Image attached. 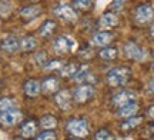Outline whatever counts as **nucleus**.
Here are the masks:
<instances>
[{"mask_svg":"<svg viewBox=\"0 0 154 140\" xmlns=\"http://www.w3.org/2000/svg\"><path fill=\"white\" fill-rule=\"evenodd\" d=\"M80 64L79 63H74V62H70V63H66L63 69H61L59 74L61 77H70V79H74L77 76V73L80 72Z\"/></svg>","mask_w":154,"mask_h":140,"instance_id":"nucleus-20","label":"nucleus"},{"mask_svg":"<svg viewBox=\"0 0 154 140\" xmlns=\"http://www.w3.org/2000/svg\"><path fill=\"white\" fill-rule=\"evenodd\" d=\"M42 13V7L37 5H29V6H24L20 9L19 11V16L23 17V19H33V17L38 16Z\"/></svg>","mask_w":154,"mask_h":140,"instance_id":"nucleus-22","label":"nucleus"},{"mask_svg":"<svg viewBox=\"0 0 154 140\" xmlns=\"http://www.w3.org/2000/svg\"><path fill=\"white\" fill-rule=\"evenodd\" d=\"M149 34H150V37L154 40V23L150 26V29H149Z\"/></svg>","mask_w":154,"mask_h":140,"instance_id":"nucleus-35","label":"nucleus"},{"mask_svg":"<svg viewBox=\"0 0 154 140\" xmlns=\"http://www.w3.org/2000/svg\"><path fill=\"white\" fill-rule=\"evenodd\" d=\"M138 110H140V104L136 101V103L128 104V106L123 107V109H119V110H117V117L124 119V120H126V119H130V117H134V116H137Z\"/></svg>","mask_w":154,"mask_h":140,"instance_id":"nucleus-19","label":"nucleus"},{"mask_svg":"<svg viewBox=\"0 0 154 140\" xmlns=\"http://www.w3.org/2000/svg\"><path fill=\"white\" fill-rule=\"evenodd\" d=\"M53 11H54L56 17H59L60 20H63L66 23H76L79 20V13H77V10L72 5L61 3V5L56 6Z\"/></svg>","mask_w":154,"mask_h":140,"instance_id":"nucleus-4","label":"nucleus"},{"mask_svg":"<svg viewBox=\"0 0 154 140\" xmlns=\"http://www.w3.org/2000/svg\"><path fill=\"white\" fill-rule=\"evenodd\" d=\"M130 79H131V70H130V67L119 66V67L111 69L110 72L107 73L106 82H107V84H109L110 87H113V89H119V87L126 86Z\"/></svg>","mask_w":154,"mask_h":140,"instance_id":"nucleus-1","label":"nucleus"},{"mask_svg":"<svg viewBox=\"0 0 154 140\" xmlns=\"http://www.w3.org/2000/svg\"><path fill=\"white\" fill-rule=\"evenodd\" d=\"M153 69H154V63H153Z\"/></svg>","mask_w":154,"mask_h":140,"instance_id":"nucleus-39","label":"nucleus"},{"mask_svg":"<svg viewBox=\"0 0 154 140\" xmlns=\"http://www.w3.org/2000/svg\"><path fill=\"white\" fill-rule=\"evenodd\" d=\"M11 109H16V101L13 99H9V97L0 99V113L11 110Z\"/></svg>","mask_w":154,"mask_h":140,"instance_id":"nucleus-27","label":"nucleus"},{"mask_svg":"<svg viewBox=\"0 0 154 140\" xmlns=\"http://www.w3.org/2000/svg\"><path fill=\"white\" fill-rule=\"evenodd\" d=\"M34 60H36V63H37L40 67H46V66H47V63L50 62L49 56H47V53H46L44 50L37 51V53L34 54Z\"/></svg>","mask_w":154,"mask_h":140,"instance_id":"nucleus-28","label":"nucleus"},{"mask_svg":"<svg viewBox=\"0 0 154 140\" xmlns=\"http://www.w3.org/2000/svg\"><path fill=\"white\" fill-rule=\"evenodd\" d=\"M134 22L140 26H147L154 23V7L149 3H143L136 7L134 14H133Z\"/></svg>","mask_w":154,"mask_h":140,"instance_id":"nucleus-3","label":"nucleus"},{"mask_svg":"<svg viewBox=\"0 0 154 140\" xmlns=\"http://www.w3.org/2000/svg\"><path fill=\"white\" fill-rule=\"evenodd\" d=\"M123 50H124V54H126L127 59L134 60V62H140V60H143L146 57V51L136 42H126Z\"/></svg>","mask_w":154,"mask_h":140,"instance_id":"nucleus-9","label":"nucleus"},{"mask_svg":"<svg viewBox=\"0 0 154 140\" xmlns=\"http://www.w3.org/2000/svg\"><path fill=\"white\" fill-rule=\"evenodd\" d=\"M42 92L44 95H56L60 90V80L56 76H49L42 82Z\"/></svg>","mask_w":154,"mask_h":140,"instance_id":"nucleus-15","label":"nucleus"},{"mask_svg":"<svg viewBox=\"0 0 154 140\" xmlns=\"http://www.w3.org/2000/svg\"><path fill=\"white\" fill-rule=\"evenodd\" d=\"M23 92H24V95L27 97L34 99V97H37L42 93V84L38 83L36 79H29L23 84Z\"/></svg>","mask_w":154,"mask_h":140,"instance_id":"nucleus-16","label":"nucleus"},{"mask_svg":"<svg viewBox=\"0 0 154 140\" xmlns=\"http://www.w3.org/2000/svg\"><path fill=\"white\" fill-rule=\"evenodd\" d=\"M37 46H38L37 39H36L34 36H32V34L24 36L23 39H20V50L24 51V53L36 50V49H37Z\"/></svg>","mask_w":154,"mask_h":140,"instance_id":"nucleus-21","label":"nucleus"},{"mask_svg":"<svg viewBox=\"0 0 154 140\" xmlns=\"http://www.w3.org/2000/svg\"><path fill=\"white\" fill-rule=\"evenodd\" d=\"M72 6L76 9V10L88 11L94 7V3L93 2H90V0H76V2H73L72 3Z\"/></svg>","mask_w":154,"mask_h":140,"instance_id":"nucleus-25","label":"nucleus"},{"mask_svg":"<svg viewBox=\"0 0 154 140\" xmlns=\"http://www.w3.org/2000/svg\"><path fill=\"white\" fill-rule=\"evenodd\" d=\"M0 47L7 54H14V53L20 50V40L17 39L16 36H7V37L2 40Z\"/></svg>","mask_w":154,"mask_h":140,"instance_id":"nucleus-14","label":"nucleus"},{"mask_svg":"<svg viewBox=\"0 0 154 140\" xmlns=\"http://www.w3.org/2000/svg\"><path fill=\"white\" fill-rule=\"evenodd\" d=\"M36 140H57V133L54 130H43L37 135Z\"/></svg>","mask_w":154,"mask_h":140,"instance_id":"nucleus-29","label":"nucleus"},{"mask_svg":"<svg viewBox=\"0 0 154 140\" xmlns=\"http://www.w3.org/2000/svg\"><path fill=\"white\" fill-rule=\"evenodd\" d=\"M38 132V123L36 120H26V122H23L22 126H20V136H22L23 139H33V137H37V133Z\"/></svg>","mask_w":154,"mask_h":140,"instance_id":"nucleus-12","label":"nucleus"},{"mask_svg":"<svg viewBox=\"0 0 154 140\" xmlns=\"http://www.w3.org/2000/svg\"><path fill=\"white\" fill-rule=\"evenodd\" d=\"M94 140H116V135L109 129H99L94 133Z\"/></svg>","mask_w":154,"mask_h":140,"instance_id":"nucleus-26","label":"nucleus"},{"mask_svg":"<svg viewBox=\"0 0 154 140\" xmlns=\"http://www.w3.org/2000/svg\"><path fill=\"white\" fill-rule=\"evenodd\" d=\"M114 39H116L114 32H97L91 37V45L94 47L106 49V47H110V45L114 42Z\"/></svg>","mask_w":154,"mask_h":140,"instance_id":"nucleus-11","label":"nucleus"},{"mask_svg":"<svg viewBox=\"0 0 154 140\" xmlns=\"http://www.w3.org/2000/svg\"><path fill=\"white\" fill-rule=\"evenodd\" d=\"M137 101V95L131 90H121L119 93H116L111 97V106L116 109H123V107L133 104Z\"/></svg>","mask_w":154,"mask_h":140,"instance_id":"nucleus-5","label":"nucleus"},{"mask_svg":"<svg viewBox=\"0 0 154 140\" xmlns=\"http://www.w3.org/2000/svg\"><path fill=\"white\" fill-rule=\"evenodd\" d=\"M146 116L149 119H151V120H154V104L153 106H150L147 110H146Z\"/></svg>","mask_w":154,"mask_h":140,"instance_id":"nucleus-34","label":"nucleus"},{"mask_svg":"<svg viewBox=\"0 0 154 140\" xmlns=\"http://www.w3.org/2000/svg\"><path fill=\"white\" fill-rule=\"evenodd\" d=\"M99 27L101 29V32H109V30H113V29L119 27L120 24V19L117 16V13H113V11H106L100 16L99 22Z\"/></svg>","mask_w":154,"mask_h":140,"instance_id":"nucleus-7","label":"nucleus"},{"mask_svg":"<svg viewBox=\"0 0 154 140\" xmlns=\"http://www.w3.org/2000/svg\"><path fill=\"white\" fill-rule=\"evenodd\" d=\"M51 47H53V51L57 56H66V54H69L72 51L73 42L67 36H59V37L54 39Z\"/></svg>","mask_w":154,"mask_h":140,"instance_id":"nucleus-10","label":"nucleus"},{"mask_svg":"<svg viewBox=\"0 0 154 140\" xmlns=\"http://www.w3.org/2000/svg\"><path fill=\"white\" fill-rule=\"evenodd\" d=\"M143 120H144L143 116H134V117L126 119V120L120 124V130L124 132V133L133 132V130H136L137 127H140V126L143 124Z\"/></svg>","mask_w":154,"mask_h":140,"instance_id":"nucleus-18","label":"nucleus"},{"mask_svg":"<svg viewBox=\"0 0 154 140\" xmlns=\"http://www.w3.org/2000/svg\"><path fill=\"white\" fill-rule=\"evenodd\" d=\"M2 86H3V83H2V82H0V87H2Z\"/></svg>","mask_w":154,"mask_h":140,"instance_id":"nucleus-38","label":"nucleus"},{"mask_svg":"<svg viewBox=\"0 0 154 140\" xmlns=\"http://www.w3.org/2000/svg\"><path fill=\"white\" fill-rule=\"evenodd\" d=\"M11 13V3L9 2H0V17L6 19L9 17Z\"/></svg>","mask_w":154,"mask_h":140,"instance_id":"nucleus-30","label":"nucleus"},{"mask_svg":"<svg viewBox=\"0 0 154 140\" xmlns=\"http://www.w3.org/2000/svg\"><path fill=\"white\" fill-rule=\"evenodd\" d=\"M14 140H26V139H23V137H19V139H14Z\"/></svg>","mask_w":154,"mask_h":140,"instance_id":"nucleus-36","label":"nucleus"},{"mask_svg":"<svg viewBox=\"0 0 154 140\" xmlns=\"http://www.w3.org/2000/svg\"><path fill=\"white\" fill-rule=\"evenodd\" d=\"M72 100H73V96L70 95L69 90L61 89L54 95V103L60 107L61 110H70V107H72Z\"/></svg>","mask_w":154,"mask_h":140,"instance_id":"nucleus-13","label":"nucleus"},{"mask_svg":"<svg viewBox=\"0 0 154 140\" xmlns=\"http://www.w3.org/2000/svg\"><path fill=\"white\" fill-rule=\"evenodd\" d=\"M151 140H154V139H151Z\"/></svg>","mask_w":154,"mask_h":140,"instance_id":"nucleus-40","label":"nucleus"},{"mask_svg":"<svg viewBox=\"0 0 154 140\" xmlns=\"http://www.w3.org/2000/svg\"><path fill=\"white\" fill-rule=\"evenodd\" d=\"M79 54H80V57H82V59H91V57H93V50H91L88 46H84L82 50H80V53H79Z\"/></svg>","mask_w":154,"mask_h":140,"instance_id":"nucleus-32","label":"nucleus"},{"mask_svg":"<svg viewBox=\"0 0 154 140\" xmlns=\"http://www.w3.org/2000/svg\"><path fill=\"white\" fill-rule=\"evenodd\" d=\"M64 64H66V63L61 62V60H50V62L47 63V66H46V70H49V72H53V70H54V72L56 70L60 72Z\"/></svg>","mask_w":154,"mask_h":140,"instance_id":"nucleus-31","label":"nucleus"},{"mask_svg":"<svg viewBox=\"0 0 154 140\" xmlns=\"http://www.w3.org/2000/svg\"><path fill=\"white\" fill-rule=\"evenodd\" d=\"M99 57L101 60H106V62H113L119 57V50L117 47H106V49H101L99 51Z\"/></svg>","mask_w":154,"mask_h":140,"instance_id":"nucleus-24","label":"nucleus"},{"mask_svg":"<svg viewBox=\"0 0 154 140\" xmlns=\"http://www.w3.org/2000/svg\"><path fill=\"white\" fill-rule=\"evenodd\" d=\"M23 119V113L19 109H11L7 112L0 113V123L6 127H13L17 123H20Z\"/></svg>","mask_w":154,"mask_h":140,"instance_id":"nucleus-8","label":"nucleus"},{"mask_svg":"<svg viewBox=\"0 0 154 140\" xmlns=\"http://www.w3.org/2000/svg\"><path fill=\"white\" fill-rule=\"evenodd\" d=\"M57 124H59V120L53 114H44L43 117L38 120V126L44 130H53L57 127Z\"/></svg>","mask_w":154,"mask_h":140,"instance_id":"nucleus-23","label":"nucleus"},{"mask_svg":"<svg viewBox=\"0 0 154 140\" xmlns=\"http://www.w3.org/2000/svg\"><path fill=\"white\" fill-rule=\"evenodd\" d=\"M96 93V89L91 84H79L76 86V89L73 90V100L77 104H84L87 103Z\"/></svg>","mask_w":154,"mask_h":140,"instance_id":"nucleus-6","label":"nucleus"},{"mask_svg":"<svg viewBox=\"0 0 154 140\" xmlns=\"http://www.w3.org/2000/svg\"><path fill=\"white\" fill-rule=\"evenodd\" d=\"M124 6H126V2H113L111 3V9H113V13L114 11H121L124 9Z\"/></svg>","mask_w":154,"mask_h":140,"instance_id":"nucleus-33","label":"nucleus"},{"mask_svg":"<svg viewBox=\"0 0 154 140\" xmlns=\"http://www.w3.org/2000/svg\"><path fill=\"white\" fill-rule=\"evenodd\" d=\"M67 132L74 137V139H84L90 135V124L86 119L83 117H73L67 122L66 126Z\"/></svg>","mask_w":154,"mask_h":140,"instance_id":"nucleus-2","label":"nucleus"},{"mask_svg":"<svg viewBox=\"0 0 154 140\" xmlns=\"http://www.w3.org/2000/svg\"><path fill=\"white\" fill-rule=\"evenodd\" d=\"M57 30V22L53 19H47L46 22H43V24L38 29V34L43 37V39H49Z\"/></svg>","mask_w":154,"mask_h":140,"instance_id":"nucleus-17","label":"nucleus"},{"mask_svg":"<svg viewBox=\"0 0 154 140\" xmlns=\"http://www.w3.org/2000/svg\"><path fill=\"white\" fill-rule=\"evenodd\" d=\"M67 140H79V139H74V137H72V139H67Z\"/></svg>","mask_w":154,"mask_h":140,"instance_id":"nucleus-37","label":"nucleus"}]
</instances>
